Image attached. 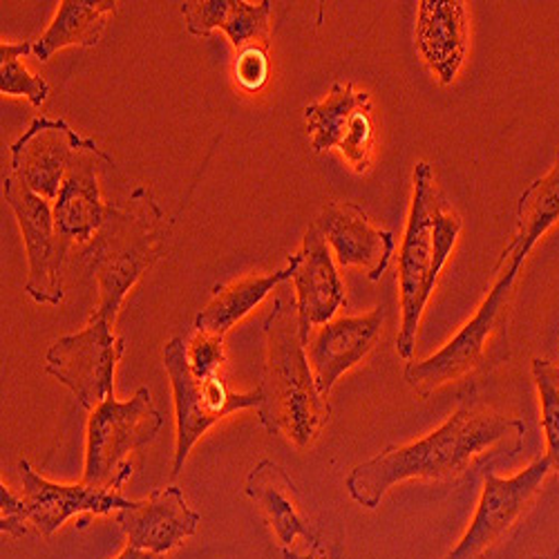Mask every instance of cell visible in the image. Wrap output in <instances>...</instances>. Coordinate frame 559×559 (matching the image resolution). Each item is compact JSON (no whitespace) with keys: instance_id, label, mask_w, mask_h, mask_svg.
Listing matches in <instances>:
<instances>
[{"instance_id":"277c9868","label":"cell","mask_w":559,"mask_h":559,"mask_svg":"<svg viewBox=\"0 0 559 559\" xmlns=\"http://www.w3.org/2000/svg\"><path fill=\"white\" fill-rule=\"evenodd\" d=\"M264 343L266 358L258 385L262 392L260 424L271 435L285 437L298 448H309L330 424L332 407L316 385L300 341L298 316H292L280 298L264 320Z\"/></svg>"},{"instance_id":"cb8c5ba5","label":"cell","mask_w":559,"mask_h":559,"mask_svg":"<svg viewBox=\"0 0 559 559\" xmlns=\"http://www.w3.org/2000/svg\"><path fill=\"white\" fill-rule=\"evenodd\" d=\"M117 12L115 0H63L57 19L34 40V55L40 61H50L59 50L95 48L106 29V16Z\"/></svg>"},{"instance_id":"e0dca14e","label":"cell","mask_w":559,"mask_h":559,"mask_svg":"<svg viewBox=\"0 0 559 559\" xmlns=\"http://www.w3.org/2000/svg\"><path fill=\"white\" fill-rule=\"evenodd\" d=\"M313 226L334 247L341 269L362 266L371 283L385 275L394 255V236L371 224L367 213L354 202H330Z\"/></svg>"},{"instance_id":"d6986e66","label":"cell","mask_w":559,"mask_h":559,"mask_svg":"<svg viewBox=\"0 0 559 559\" xmlns=\"http://www.w3.org/2000/svg\"><path fill=\"white\" fill-rule=\"evenodd\" d=\"M245 492L258 503L283 548H294L296 539H302L305 544L318 539L320 533L313 528L298 499L296 486L283 465H277L271 459H262L247 475Z\"/></svg>"},{"instance_id":"9a60e30c","label":"cell","mask_w":559,"mask_h":559,"mask_svg":"<svg viewBox=\"0 0 559 559\" xmlns=\"http://www.w3.org/2000/svg\"><path fill=\"white\" fill-rule=\"evenodd\" d=\"M21 484H23V503L27 510L29 526L43 539H50L70 518L81 515V512H92V515H110V512L128 510L134 501L121 497L117 490L95 488L87 484H52L40 477L32 465L23 459L19 463Z\"/></svg>"},{"instance_id":"4fadbf2b","label":"cell","mask_w":559,"mask_h":559,"mask_svg":"<svg viewBox=\"0 0 559 559\" xmlns=\"http://www.w3.org/2000/svg\"><path fill=\"white\" fill-rule=\"evenodd\" d=\"M289 264L294 269L298 332L302 345H307L313 330L332 322L338 309L347 305L345 283L328 240L313 224L305 233L300 251L289 255Z\"/></svg>"},{"instance_id":"2e32d148","label":"cell","mask_w":559,"mask_h":559,"mask_svg":"<svg viewBox=\"0 0 559 559\" xmlns=\"http://www.w3.org/2000/svg\"><path fill=\"white\" fill-rule=\"evenodd\" d=\"M385 311L379 307L365 316L336 318L322 324L305 345L316 385L330 399L338 379L377 349L383 332Z\"/></svg>"},{"instance_id":"52a82bcc","label":"cell","mask_w":559,"mask_h":559,"mask_svg":"<svg viewBox=\"0 0 559 559\" xmlns=\"http://www.w3.org/2000/svg\"><path fill=\"white\" fill-rule=\"evenodd\" d=\"M162 426L164 416L155 407L148 388H139L126 403L110 396L97 409H92L83 484L119 492L134 471L126 456L146 448Z\"/></svg>"},{"instance_id":"5b68a950","label":"cell","mask_w":559,"mask_h":559,"mask_svg":"<svg viewBox=\"0 0 559 559\" xmlns=\"http://www.w3.org/2000/svg\"><path fill=\"white\" fill-rule=\"evenodd\" d=\"M166 217L151 189H136L121 206H112L108 222L83 253L97 275V316L115 324L128 292L164 253Z\"/></svg>"},{"instance_id":"4316f807","label":"cell","mask_w":559,"mask_h":559,"mask_svg":"<svg viewBox=\"0 0 559 559\" xmlns=\"http://www.w3.org/2000/svg\"><path fill=\"white\" fill-rule=\"evenodd\" d=\"M27 510L21 497H16L5 484H0V533L8 539H21L29 533Z\"/></svg>"},{"instance_id":"ba28073f","label":"cell","mask_w":559,"mask_h":559,"mask_svg":"<svg viewBox=\"0 0 559 559\" xmlns=\"http://www.w3.org/2000/svg\"><path fill=\"white\" fill-rule=\"evenodd\" d=\"M550 471L546 456L535 459L528 468L510 479L488 471L468 531L443 559H488L499 546L515 537L535 510Z\"/></svg>"},{"instance_id":"9c48e42d","label":"cell","mask_w":559,"mask_h":559,"mask_svg":"<svg viewBox=\"0 0 559 559\" xmlns=\"http://www.w3.org/2000/svg\"><path fill=\"white\" fill-rule=\"evenodd\" d=\"M123 352L126 341L112 334V322L92 313L83 332L63 336L48 349L45 371L92 412L115 396V371Z\"/></svg>"},{"instance_id":"ac0fdd59","label":"cell","mask_w":559,"mask_h":559,"mask_svg":"<svg viewBox=\"0 0 559 559\" xmlns=\"http://www.w3.org/2000/svg\"><path fill=\"white\" fill-rule=\"evenodd\" d=\"M202 518L191 510L177 486L153 490L151 497L134 501L132 508L117 512V524L128 537V546L157 557L175 550L198 533Z\"/></svg>"},{"instance_id":"3957f363","label":"cell","mask_w":559,"mask_h":559,"mask_svg":"<svg viewBox=\"0 0 559 559\" xmlns=\"http://www.w3.org/2000/svg\"><path fill=\"white\" fill-rule=\"evenodd\" d=\"M461 215L439 191L435 170L428 162L414 166V191L405 236L399 253L401 330L396 352L409 360L416 349V334L439 275L461 236Z\"/></svg>"},{"instance_id":"30bf717a","label":"cell","mask_w":559,"mask_h":559,"mask_svg":"<svg viewBox=\"0 0 559 559\" xmlns=\"http://www.w3.org/2000/svg\"><path fill=\"white\" fill-rule=\"evenodd\" d=\"M3 198L14 211L29 262V275L25 292L38 305H61L63 302V262L68 258L55 226V211L50 202L29 191L27 186L8 175L3 179Z\"/></svg>"},{"instance_id":"7402d4cb","label":"cell","mask_w":559,"mask_h":559,"mask_svg":"<svg viewBox=\"0 0 559 559\" xmlns=\"http://www.w3.org/2000/svg\"><path fill=\"white\" fill-rule=\"evenodd\" d=\"M292 264L269 275H251L236 280V283L217 285L211 302L198 313L195 332L213 338H224L236 324L249 316L277 285L292 280Z\"/></svg>"},{"instance_id":"44dd1931","label":"cell","mask_w":559,"mask_h":559,"mask_svg":"<svg viewBox=\"0 0 559 559\" xmlns=\"http://www.w3.org/2000/svg\"><path fill=\"white\" fill-rule=\"evenodd\" d=\"M271 10V0H262L258 5L247 0H189L181 5L189 34L204 38L219 27L238 55L251 48L269 50Z\"/></svg>"},{"instance_id":"83f0119b","label":"cell","mask_w":559,"mask_h":559,"mask_svg":"<svg viewBox=\"0 0 559 559\" xmlns=\"http://www.w3.org/2000/svg\"><path fill=\"white\" fill-rule=\"evenodd\" d=\"M233 72H236V81L245 90L258 92L269 79V50L251 48L240 52L236 66H233Z\"/></svg>"},{"instance_id":"d4e9b609","label":"cell","mask_w":559,"mask_h":559,"mask_svg":"<svg viewBox=\"0 0 559 559\" xmlns=\"http://www.w3.org/2000/svg\"><path fill=\"white\" fill-rule=\"evenodd\" d=\"M29 52H34V40L0 43V92L10 97H25L32 106L40 108L50 97V83L23 66L21 57Z\"/></svg>"},{"instance_id":"f1b7e54d","label":"cell","mask_w":559,"mask_h":559,"mask_svg":"<svg viewBox=\"0 0 559 559\" xmlns=\"http://www.w3.org/2000/svg\"><path fill=\"white\" fill-rule=\"evenodd\" d=\"M264 559H345L338 542H324L320 535L316 542L307 544L305 550L298 548H269Z\"/></svg>"},{"instance_id":"603a6c76","label":"cell","mask_w":559,"mask_h":559,"mask_svg":"<svg viewBox=\"0 0 559 559\" xmlns=\"http://www.w3.org/2000/svg\"><path fill=\"white\" fill-rule=\"evenodd\" d=\"M559 224V151L552 168L535 179L518 202V228L497 264H524L537 240Z\"/></svg>"},{"instance_id":"f546056e","label":"cell","mask_w":559,"mask_h":559,"mask_svg":"<svg viewBox=\"0 0 559 559\" xmlns=\"http://www.w3.org/2000/svg\"><path fill=\"white\" fill-rule=\"evenodd\" d=\"M117 559H162V557H157L153 552H146V550H139L134 546H126V550Z\"/></svg>"},{"instance_id":"4dcf8cb0","label":"cell","mask_w":559,"mask_h":559,"mask_svg":"<svg viewBox=\"0 0 559 559\" xmlns=\"http://www.w3.org/2000/svg\"><path fill=\"white\" fill-rule=\"evenodd\" d=\"M533 559H559V550L557 552H552V555H533Z\"/></svg>"},{"instance_id":"7a4b0ae2","label":"cell","mask_w":559,"mask_h":559,"mask_svg":"<svg viewBox=\"0 0 559 559\" xmlns=\"http://www.w3.org/2000/svg\"><path fill=\"white\" fill-rule=\"evenodd\" d=\"M522 264H495V283L473 320L435 356L405 367L407 385L424 399L473 396L510 358V324Z\"/></svg>"},{"instance_id":"6da1fadb","label":"cell","mask_w":559,"mask_h":559,"mask_svg":"<svg viewBox=\"0 0 559 559\" xmlns=\"http://www.w3.org/2000/svg\"><path fill=\"white\" fill-rule=\"evenodd\" d=\"M526 424L518 416L461 407L432 435L405 445H390L352 471L349 497L377 510L385 495L409 479L459 486L492 463L510 461L524 448Z\"/></svg>"},{"instance_id":"ffe728a7","label":"cell","mask_w":559,"mask_h":559,"mask_svg":"<svg viewBox=\"0 0 559 559\" xmlns=\"http://www.w3.org/2000/svg\"><path fill=\"white\" fill-rule=\"evenodd\" d=\"M416 48L443 85H450L468 52V19L461 0H421Z\"/></svg>"},{"instance_id":"484cf974","label":"cell","mask_w":559,"mask_h":559,"mask_svg":"<svg viewBox=\"0 0 559 559\" xmlns=\"http://www.w3.org/2000/svg\"><path fill=\"white\" fill-rule=\"evenodd\" d=\"M533 381L539 396L542 430L546 437V459L559 475V360L533 358Z\"/></svg>"},{"instance_id":"5bb4252c","label":"cell","mask_w":559,"mask_h":559,"mask_svg":"<svg viewBox=\"0 0 559 559\" xmlns=\"http://www.w3.org/2000/svg\"><path fill=\"white\" fill-rule=\"evenodd\" d=\"M112 164L97 142L81 151L63 177L55 200V226L66 251L74 245H90L110 217L112 206L104 202L99 186V164Z\"/></svg>"},{"instance_id":"8992f818","label":"cell","mask_w":559,"mask_h":559,"mask_svg":"<svg viewBox=\"0 0 559 559\" xmlns=\"http://www.w3.org/2000/svg\"><path fill=\"white\" fill-rule=\"evenodd\" d=\"M164 367L173 383L177 450L173 463V479L183 471L193 445L226 414L238 409H260V388L236 392L226 381V367H200L191 362L186 352V336H175L164 345Z\"/></svg>"},{"instance_id":"7c38bea8","label":"cell","mask_w":559,"mask_h":559,"mask_svg":"<svg viewBox=\"0 0 559 559\" xmlns=\"http://www.w3.org/2000/svg\"><path fill=\"white\" fill-rule=\"evenodd\" d=\"M92 144H95V139L76 134L66 119L38 115L10 148L12 175L19 177L36 195L55 202L68 166Z\"/></svg>"},{"instance_id":"8fae6325","label":"cell","mask_w":559,"mask_h":559,"mask_svg":"<svg viewBox=\"0 0 559 559\" xmlns=\"http://www.w3.org/2000/svg\"><path fill=\"white\" fill-rule=\"evenodd\" d=\"M313 153L338 151L349 166L362 175L374 153V106L371 97L354 83H334L320 104L305 108Z\"/></svg>"}]
</instances>
